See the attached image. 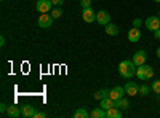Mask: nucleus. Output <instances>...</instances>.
<instances>
[{"mask_svg":"<svg viewBox=\"0 0 160 118\" xmlns=\"http://www.w3.org/2000/svg\"><path fill=\"white\" fill-rule=\"evenodd\" d=\"M136 65L133 61H122L118 64V73L120 77H123V78H131L133 75H136Z\"/></svg>","mask_w":160,"mask_h":118,"instance_id":"1","label":"nucleus"},{"mask_svg":"<svg viewBox=\"0 0 160 118\" xmlns=\"http://www.w3.org/2000/svg\"><path fill=\"white\" fill-rule=\"evenodd\" d=\"M136 75H138L139 80H142V82L151 80V78L154 77V69L151 67V65H146V64L138 65V69H136Z\"/></svg>","mask_w":160,"mask_h":118,"instance_id":"2","label":"nucleus"},{"mask_svg":"<svg viewBox=\"0 0 160 118\" xmlns=\"http://www.w3.org/2000/svg\"><path fill=\"white\" fill-rule=\"evenodd\" d=\"M53 21H55V18H53L51 15H48V13H42V15L37 18V24H38V27H42V29L51 27Z\"/></svg>","mask_w":160,"mask_h":118,"instance_id":"3","label":"nucleus"},{"mask_svg":"<svg viewBox=\"0 0 160 118\" xmlns=\"http://www.w3.org/2000/svg\"><path fill=\"white\" fill-rule=\"evenodd\" d=\"M35 10H37L38 13H48V11H51V10H53L51 0H37Z\"/></svg>","mask_w":160,"mask_h":118,"instance_id":"4","label":"nucleus"},{"mask_svg":"<svg viewBox=\"0 0 160 118\" xmlns=\"http://www.w3.org/2000/svg\"><path fill=\"white\" fill-rule=\"evenodd\" d=\"M96 22L101 24V26H108L111 22V15H109V11H106V10H99L96 13Z\"/></svg>","mask_w":160,"mask_h":118,"instance_id":"5","label":"nucleus"},{"mask_svg":"<svg viewBox=\"0 0 160 118\" xmlns=\"http://www.w3.org/2000/svg\"><path fill=\"white\" fill-rule=\"evenodd\" d=\"M146 59H148V53H146L144 50H138L135 54H133V62H135V65L138 67V65H142V64H146Z\"/></svg>","mask_w":160,"mask_h":118,"instance_id":"6","label":"nucleus"},{"mask_svg":"<svg viewBox=\"0 0 160 118\" xmlns=\"http://www.w3.org/2000/svg\"><path fill=\"white\" fill-rule=\"evenodd\" d=\"M144 26L148 27L149 31H157V29H160V18H157V16H151V18H148L144 21Z\"/></svg>","mask_w":160,"mask_h":118,"instance_id":"7","label":"nucleus"},{"mask_svg":"<svg viewBox=\"0 0 160 118\" xmlns=\"http://www.w3.org/2000/svg\"><path fill=\"white\" fill-rule=\"evenodd\" d=\"M82 18H83L85 22H93V21H96V13L93 11L91 7H87V8H83V11H82Z\"/></svg>","mask_w":160,"mask_h":118,"instance_id":"8","label":"nucleus"},{"mask_svg":"<svg viewBox=\"0 0 160 118\" xmlns=\"http://www.w3.org/2000/svg\"><path fill=\"white\" fill-rule=\"evenodd\" d=\"M125 93L128 96H136V94H139V86L135 82H127L125 83Z\"/></svg>","mask_w":160,"mask_h":118,"instance_id":"9","label":"nucleus"},{"mask_svg":"<svg viewBox=\"0 0 160 118\" xmlns=\"http://www.w3.org/2000/svg\"><path fill=\"white\" fill-rule=\"evenodd\" d=\"M123 94H125V88H122V86H114L109 91V97L114 101H118L120 97H123Z\"/></svg>","mask_w":160,"mask_h":118,"instance_id":"10","label":"nucleus"},{"mask_svg":"<svg viewBox=\"0 0 160 118\" xmlns=\"http://www.w3.org/2000/svg\"><path fill=\"white\" fill-rule=\"evenodd\" d=\"M139 38H141V31H139V27H131V29L128 31V40H130L131 43L139 42Z\"/></svg>","mask_w":160,"mask_h":118,"instance_id":"11","label":"nucleus"},{"mask_svg":"<svg viewBox=\"0 0 160 118\" xmlns=\"http://www.w3.org/2000/svg\"><path fill=\"white\" fill-rule=\"evenodd\" d=\"M7 115H8L10 118H19V116L22 115V112H21V109H19L18 106H8Z\"/></svg>","mask_w":160,"mask_h":118,"instance_id":"12","label":"nucleus"},{"mask_svg":"<svg viewBox=\"0 0 160 118\" xmlns=\"http://www.w3.org/2000/svg\"><path fill=\"white\" fill-rule=\"evenodd\" d=\"M99 107H102L104 110H109L111 107H115V101L108 96V97H104V99L99 101Z\"/></svg>","mask_w":160,"mask_h":118,"instance_id":"13","label":"nucleus"},{"mask_svg":"<svg viewBox=\"0 0 160 118\" xmlns=\"http://www.w3.org/2000/svg\"><path fill=\"white\" fill-rule=\"evenodd\" d=\"M122 116V110L118 107H111L109 110H106V118H120Z\"/></svg>","mask_w":160,"mask_h":118,"instance_id":"14","label":"nucleus"},{"mask_svg":"<svg viewBox=\"0 0 160 118\" xmlns=\"http://www.w3.org/2000/svg\"><path fill=\"white\" fill-rule=\"evenodd\" d=\"M22 116H26V118H34L35 116V109L32 107V106H22Z\"/></svg>","mask_w":160,"mask_h":118,"instance_id":"15","label":"nucleus"},{"mask_svg":"<svg viewBox=\"0 0 160 118\" xmlns=\"http://www.w3.org/2000/svg\"><path fill=\"white\" fill-rule=\"evenodd\" d=\"M115 107H118L120 110H127V109L130 107V101L125 99V96H123V97H120L118 101H115Z\"/></svg>","mask_w":160,"mask_h":118,"instance_id":"16","label":"nucleus"},{"mask_svg":"<svg viewBox=\"0 0 160 118\" xmlns=\"http://www.w3.org/2000/svg\"><path fill=\"white\" fill-rule=\"evenodd\" d=\"M118 26H115V24H108V26H106V34H108V35H118Z\"/></svg>","mask_w":160,"mask_h":118,"instance_id":"17","label":"nucleus"},{"mask_svg":"<svg viewBox=\"0 0 160 118\" xmlns=\"http://www.w3.org/2000/svg\"><path fill=\"white\" fill-rule=\"evenodd\" d=\"M90 116H93V118H106V110L102 107H96L90 113Z\"/></svg>","mask_w":160,"mask_h":118,"instance_id":"18","label":"nucleus"},{"mask_svg":"<svg viewBox=\"0 0 160 118\" xmlns=\"http://www.w3.org/2000/svg\"><path fill=\"white\" fill-rule=\"evenodd\" d=\"M90 113L87 112V109H83V107H78L77 110H75V113H74V118H87Z\"/></svg>","mask_w":160,"mask_h":118,"instance_id":"19","label":"nucleus"},{"mask_svg":"<svg viewBox=\"0 0 160 118\" xmlns=\"http://www.w3.org/2000/svg\"><path fill=\"white\" fill-rule=\"evenodd\" d=\"M108 96H109V91L108 89H99V91H96V93H95V96H93V97H95L96 101H101V99L108 97Z\"/></svg>","mask_w":160,"mask_h":118,"instance_id":"20","label":"nucleus"},{"mask_svg":"<svg viewBox=\"0 0 160 118\" xmlns=\"http://www.w3.org/2000/svg\"><path fill=\"white\" fill-rule=\"evenodd\" d=\"M50 15L55 18V19H58V18H61L62 16V10L59 8V7H53V10H51V13Z\"/></svg>","mask_w":160,"mask_h":118,"instance_id":"21","label":"nucleus"},{"mask_svg":"<svg viewBox=\"0 0 160 118\" xmlns=\"http://www.w3.org/2000/svg\"><path fill=\"white\" fill-rule=\"evenodd\" d=\"M151 89H152V88H149L148 85H141V86H139V96H148Z\"/></svg>","mask_w":160,"mask_h":118,"instance_id":"22","label":"nucleus"},{"mask_svg":"<svg viewBox=\"0 0 160 118\" xmlns=\"http://www.w3.org/2000/svg\"><path fill=\"white\" fill-rule=\"evenodd\" d=\"M151 88H152L154 93L160 94V80H154V82H152V85H151Z\"/></svg>","mask_w":160,"mask_h":118,"instance_id":"23","label":"nucleus"},{"mask_svg":"<svg viewBox=\"0 0 160 118\" xmlns=\"http://www.w3.org/2000/svg\"><path fill=\"white\" fill-rule=\"evenodd\" d=\"M141 26H142V21H141L139 18L133 19V27H141Z\"/></svg>","mask_w":160,"mask_h":118,"instance_id":"24","label":"nucleus"},{"mask_svg":"<svg viewBox=\"0 0 160 118\" xmlns=\"http://www.w3.org/2000/svg\"><path fill=\"white\" fill-rule=\"evenodd\" d=\"M7 110H8V106L5 102H2V104H0V112H2L3 115H7Z\"/></svg>","mask_w":160,"mask_h":118,"instance_id":"25","label":"nucleus"},{"mask_svg":"<svg viewBox=\"0 0 160 118\" xmlns=\"http://www.w3.org/2000/svg\"><path fill=\"white\" fill-rule=\"evenodd\" d=\"M80 5H82V8H87L91 5V0H80Z\"/></svg>","mask_w":160,"mask_h":118,"instance_id":"26","label":"nucleus"},{"mask_svg":"<svg viewBox=\"0 0 160 118\" xmlns=\"http://www.w3.org/2000/svg\"><path fill=\"white\" fill-rule=\"evenodd\" d=\"M51 3H53V7H61L64 3V0H51Z\"/></svg>","mask_w":160,"mask_h":118,"instance_id":"27","label":"nucleus"},{"mask_svg":"<svg viewBox=\"0 0 160 118\" xmlns=\"http://www.w3.org/2000/svg\"><path fill=\"white\" fill-rule=\"evenodd\" d=\"M45 116H47V113H43V112H35L34 118H45Z\"/></svg>","mask_w":160,"mask_h":118,"instance_id":"28","label":"nucleus"},{"mask_svg":"<svg viewBox=\"0 0 160 118\" xmlns=\"http://www.w3.org/2000/svg\"><path fill=\"white\" fill-rule=\"evenodd\" d=\"M154 37L157 38V40H160V29H157V31H154Z\"/></svg>","mask_w":160,"mask_h":118,"instance_id":"29","label":"nucleus"},{"mask_svg":"<svg viewBox=\"0 0 160 118\" xmlns=\"http://www.w3.org/2000/svg\"><path fill=\"white\" fill-rule=\"evenodd\" d=\"M5 45V37L2 35V37H0V46H3Z\"/></svg>","mask_w":160,"mask_h":118,"instance_id":"30","label":"nucleus"},{"mask_svg":"<svg viewBox=\"0 0 160 118\" xmlns=\"http://www.w3.org/2000/svg\"><path fill=\"white\" fill-rule=\"evenodd\" d=\"M157 56L160 58V48H157Z\"/></svg>","mask_w":160,"mask_h":118,"instance_id":"31","label":"nucleus"},{"mask_svg":"<svg viewBox=\"0 0 160 118\" xmlns=\"http://www.w3.org/2000/svg\"><path fill=\"white\" fill-rule=\"evenodd\" d=\"M154 2H160V0H154Z\"/></svg>","mask_w":160,"mask_h":118,"instance_id":"32","label":"nucleus"},{"mask_svg":"<svg viewBox=\"0 0 160 118\" xmlns=\"http://www.w3.org/2000/svg\"><path fill=\"white\" fill-rule=\"evenodd\" d=\"M2 2H5V0H2Z\"/></svg>","mask_w":160,"mask_h":118,"instance_id":"33","label":"nucleus"}]
</instances>
